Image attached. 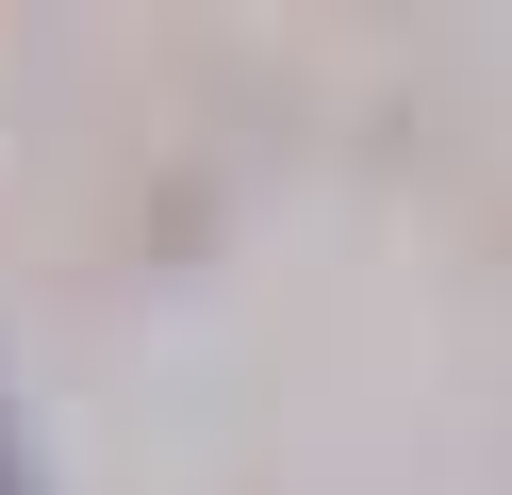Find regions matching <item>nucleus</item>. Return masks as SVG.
Listing matches in <instances>:
<instances>
[{
    "label": "nucleus",
    "instance_id": "nucleus-1",
    "mask_svg": "<svg viewBox=\"0 0 512 495\" xmlns=\"http://www.w3.org/2000/svg\"><path fill=\"white\" fill-rule=\"evenodd\" d=\"M0 495H50V462H34V446H17V429H0Z\"/></svg>",
    "mask_w": 512,
    "mask_h": 495
}]
</instances>
